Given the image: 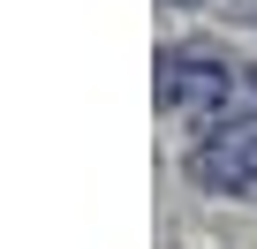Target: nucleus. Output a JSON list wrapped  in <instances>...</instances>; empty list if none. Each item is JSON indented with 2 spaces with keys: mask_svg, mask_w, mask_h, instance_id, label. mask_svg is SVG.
I'll use <instances>...</instances> for the list:
<instances>
[{
  "mask_svg": "<svg viewBox=\"0 0 257 249\" xmlns=\"http://www.w3.org/2000/svg\"><path fill=\"white\" fill-rule=\"evenodd\" d=\"M219 91H227V68H219L204 46H174V53L159 61V106L204 113V106H219Z\"/></svg>",
  "mask_w": 257,
  "mask_h": 249,
  "instance_id": "nucleus-1",
  "label": "nucleus"
},
{
  "mask_svg": "<svg viewBox=\"0 0 257 249\" xmlns=\"http://www.w3.org/2000/svg\"><path fill=\"white\" fill-rule=\"evenodd\" d=\"M249 166H257V136H242V129H227L219 144L197 151V181H212V189H242Z\"/></svg>",
  "mask_w": 257,
  "mask_h": 249,
  "instance_id": "nucleus-2",
  "label": "nucleus"
}]
</instances>
